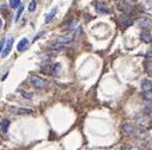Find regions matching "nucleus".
<instances>
[{
  "mask_svg": "<svg viewBox=\"0 0 152 150\" xmlns=\"http://www.w3.org/2000/svg\"><path fill=\"white\" fill-rule=\"evenodd\" d=\"M122 131L128 136H137L139 138H145L147 136V132L141 128H135L131 123H125L122 125Z\"/></svg>",
  "mask_w": 152,
  "mask_h": 150,
  "instance_id": "nucleus-1",
  "label": "nucleus"
},
{
  "mask_svg": "<svg viewBox=\"0 0 152 150\" xmlns=\"http://www.w3.org/2000/svg\"><path fill=\"white\" fill-rule=\"evenodd\" d=\"M29 80H30L31 85H34L35 87H37V88H46V87L49 86V81L46 80V79H43V77L36 76V75L30 76Z\"/></svg>",
  "mask_w": 152,
  "mask_h": 150,
  "instance_id": "nucleus-2",
  "label": "nucleus"
},
{
  "mask_svg": "<svg viewBox=\"0 0 152 150\" xmlns=\"http://www.w3.org/2000/svg\"><path fill=\"white\" fill-rule=\"evenodd\" d=\"M134 119L140 126H142V128H146V126L150 125V117L146 113H139L135 116Z\"/></svg>",
  "mask_w": 152,
  "mask_h": 150,
  "instance_id": "nucleus-3",
  "label": "nucleus"
},
{
  "mask_svg": "<svg viewBox=\"0 0 152 150\" xmlns=\"http://www.w3.org/2000/svg\"><path fill=\"white\" fill-rule=\"evenodd\" d=\"M10 111L12 114H16V116H27V114L33 113V110L25 108V107H11Z\"/></svg>",
  "mask_w": 152,
  "mask_h": 150,
  "instance_id": "nucleus-4",
  "label": "nucleus"
},
{
  "mask_svg": "<svg viewBox=\"0 0 152 150\" xmlns=\"http://www.w3.org/2000/svg\"><path fill=\"white\" fill-rule=\"evenodd\" d=\"M12 45H13V37H10V38H7V41L5 43V46H4V49H3V57H6L7 55L10 54L11 49H12Z\"/></svg>",
  "mask_w": 152,
  "mask_h": 150,
  "instance_id": "nucleus-5",
  "label": "nucleus"
},
{
  "mask_svg": "<svg viewBox=\"0 0 152 150\" xmlns=\"http://www.w3.org/2000/svg\"><path fill=\"white\" fill-rule=\"evenodd\" d=\"M138 24H139L140 28L146 29V28H149L152 24V20H151L150 17H140L139 20H138Z\"/></svg>",
  "mask_w": 152,
  "mask_h": 150,
  "instance_id": "nucleus-6",
  "label": "nucleus"
},
{
  "mask_svg": "<svg viewBox=\"0 0 152 150\" xmlns=\"http://www.w3.org/2000/svg\"><path fill=\"white\" fill-rule=\"evenodd\" d=\"M73 39H74V36L73 35H66V36H60V37H58V41L57 42H59V43H63V44H70V43H72L73 42Z\"/></svg>",
  "mask_w": 152,
  "mask_h": 150,
  "instance_id": "nucleus-7",
  "label": "nucleus"
},
{
  "mask_svg": "<svg viewBox=\"0 0 152 150\" xmlns=\"http://www.w3.org/2000/svg\"><path fill=\"white\" fill-rule=\"evenodd\" d=\"M28 46H29V41L27 38H23L22 41H19V43L17 45V50L19 52H23V51H25L28 49Z\"/></svg>",
  "mask_w": 152,
  "mask_h": 150,
  "instance_id": "nucleus-8",
  "label": "nucleus"
},
{
  "mask_svg": "<svg viewBox=\"0 0 152 150\" xmlns=\"http://www.w3.org/2000/svg\"><path fill=\"white\" fill-rule=\"evenodd\" d=\"M61 72V65L60 63H55V65L49 66V73L54 76H57L59 73Z\"/></svg>",
  "mask_w": 152,
  "mask_h": 150,
  "instance_id": "nucleus-9",
  "label": "nucleus"
},
{
  "mask_svg": "<svg viewBox=\"0 0 152 150\" xmlns=\"http://www.w3.org/2000/svg\"><path fill=\"white\" fill-rule=\"evenodd\" d=\"M9 126H10V120L9 119H3L0 122V130H1L3 133H6L7 130H9Z\"/></svg>",
  "mask_w": 152,
  "mask_h": 150,
  "instance_id": "nucleus-10",
  "label": "nucleus"
},
{
  "mask_svg": "<svg viewBox=\"0 0 152 150\" xmlns=\"http://www.w3.org/2000/svg\"><path fill=\"white\" fill-rule=\"evenodd\" d=\"M141 89L142 92L145 91H151L152 89V83L150 80H146V79H144V80L141 81Z\"/></svg>",
  "mask_w": 152,
  "mask_h": 150,
  "instance_id": "nucleus-11",
  "label": "nucleus"
},
{
  "mask_svg": "<svg viewBox=\"0 0 152 150\" xmlns=\"http://www.w3.org/2000/svg\"><path fill=\"white\" fill-rule=\"evenodd\" d=\"M67 46V44H63V43H59V42H57V43H54V44H50L49 45V48L52 49V50H62V49H65Z\"/></svg>",
  "mask_w": 152,
  "mask_h": 150,
  "instance_id": "nucleus-12",
  "label": "nucleus"
},
{
  "mask_svg": "<svg viewBox=\"0 0 152 150\" xmlns=\"http://www.w3.org/2000/svg\"><path fill=\"white\" fill-rule=\"evenodd\" d=\"M57 7H53V9H52V11L49 12V13H48L47 15H46V19H44V23H46V24H48V23H49L53 18H54V15L55 14H57Z\"/></svg>",
  "mask_w": 152,
  "mask_h": 150,
  "instance_id": "nucleus-13",
  "label": "nucleus"
},
{
  "mask_svg": "<svg viewBox=\"0 0 152 150\" xmlns=\"http://www.w3.org/2000/svg\"><path fill=\"white\" fill-rule=\"evenodd\" d=\"M140 39L144 42V43H150L152 41V38H151V35L149 32H146V31H144V32H141L140 35Z\"/></svg>",
  "mask_w": 152,
  "mask_h": 150,
  "instance_id": "nucleus-14",
  "label": "nucleus"
},
{
  "mask_svg": "<svg viewBox=\"0 0 152 150\" xmlns=\"http://www.w3.org/2000/svg\"><path fill=\"white\" fill-rule=\"evenodd\" d=\"M120 23H121L123 26H130V25L133 24V20L130 17H121L120 18Z\"/></svg>",
  "mask_w": 152,
  "mask_h": 150,
  "instance_id": "nucleus-15",
  "label": "nucleus"
},
{
  "mask_svg": "<svg viewBox=\"0 0 152 150\" xmlns=\"http://www.w3.org/2000/svg\"><path fill=\"white\" fill-rule=\"evenodd\" d=\"M145 112H146V114H147L150 118H152V100L147 101L146 107H145Z\"/></svg>",
  "mask_w": 152,
  "mask_h": 150,
  "instance_id": "nucleus-16",
  "label": "nucleus"
},
{
  "mask_svg": "<svg viewBox=\"0 0 152 150\" xmlns=\"http://www.w3.org/2000/svg\"><path fill=\"white\" fill-rule=\"evenodd\" d=\"M141 97H142L144 99H145L146 101L152 100V91H145V92H142Z\"/></svg>",
  "mask_w": 152,
  "mask_h": 150,
  "instance_id": "nucleus-17",
  "label": "nucleus"
},
{
  "mask_svg": "<svg viewBox=\"0 0 152 150\" xmlns=\"http://www.w3.org/2000/svg\"><path fill=\"white\" fill-rule=\"evenodd\" d=\"M97 11L101 12V13H109V10H108V7L104 6V5H102V4H97Z\"/></svg>",
  "mask_w": 152,
  "mask_h": 150,
  "instance_id": "nucleus-18",
  "label": "nucleus"
},
{
  "mask_svg": "<svg viewBox=\"0 0 152 150\" xmlns=\"http://www.w3.org/2000/svg\"><path fill=\"white\" fill-rule=\"evenodd\" d=\"M20 6V0H10V7L11 9H17Z\"/></svg>",
  "mask_w": 152,
  "mask_h": 150,
  "instance_id": "nucleus-19",
  "label": "nucleus"
},
{
  "mask_svg": "<svg viewBox=\"0 0 152 150\" xmlns=\"http://www.w3.org/2000/svg\"><path fill=\"white\" fill-rule=\"evenodd\" d=\"M23 11H24V6L22 5V6L18 7V12H17V14H16V22H18V20H19V18H20V15H22Z\"/></svg>",
  "mask_w": 152,
  "mask_h": 150,
  "instance_id": "nucleus-20",
  "label": "nucleus"
},
{
  "mask_svg": "<svg viewBox=\"0 0 152 150\" xmlns=\"http://www.w3.org/2000/svg\"><path fill=\"white\" fill-rule=\"evenodd\" d=\"M35 10H36V1L33 0V1L29 4V11L30 12H35Z\"/></svg>",
  "mask_w": 152,
  "mask_h": 150,
  "instance_id": "nucleus-21",
  "label": "nucleus"
},
{
  "mask_svg": "<svg viewBox=\"0 0 152 150\" xmlns=\"http://www.w3.org/2000/svg\"><path fill=\"white\" fill-rule=\"evenodd\" d=\"M22 96L24 98H27V99H31V98H33V93H30V92H22Z\"/></svg>",
  "mask_w": 152,
  "mask_h": 150,
  "instance_id": "nucleus-22",
  "label": "nucleus"
},
{
  "mask_svg": "<svg viewBox=\"0 0 152 150\" xmlns=\"http://www.w3.org/2000/svg\"><path fill=\"white\" fill-rule=\"evenodd\" d=\"M146 72L150 76H152V63H149V65L146 66Z\"/></svg>",
  "mask_w": 152,
  "mask_h": 150,
  "instance_id": "nucleus-23",
  "label": "nucleus"
},
{
  "mask_svg": "<svg viewBox=\"0 0 152 150\" xmlns=\"http://www.w3.org/2000/svg\"><path fill=\"white\" fill-rule=\"evenodd\" d=\"M5 43H6L5 38H1V39H0V54L3 52V49H4V46H5Z\"/></svg>",
  "mask_w": 152,
  "mask_h": 150,
  "instance_id": "nucleus-24",
  "label": "nucleus"
},
{
  "mask_svg": "<svg viewBox=\"0 0 152 150\" xmlns=\"http://www.w3.org/2000/svg\"><path fill=\"white\" fill-rule=\"evenodd\" d=\"M120 150H133V149H131L130 147H126L125 145V147H121V149H120Z\"/></svg>",
  "mask_w": 152,
  "mask_h": 150,
  "instance_id": "nucleus-25",
  "label": "nucleus"
},
{
  "mask_svg": "<svg viewBox=\"0 0 152 150\" xmlns=\"http://www.w3.org/2000/svg\"><path fill=\"white\" fill-rule=\"evenodd\" d=\"M131 1H132V0H122L123 4H131Z\"/></svg>",
  "mask_w": 152,
  "mask_h": 150,
  "instance_id": "nucleus-26",
  "label": "nucleus"
},
{
  "mask_svg": "<svg viewBox=\"0 0 152 150\" xmlns=\"http://www.w3.org/2000/svg\"><path fill=\"white\" fill-rule=\"evenodd\" d=\"M1 26H3V20H1V18H0V29H1Z\"/></svg>",
  "mask_w": 152,
  "mask_h": 150,
  "instance_id": "nucleus-27",
  "label": "nucleus"
}]
</instances>
